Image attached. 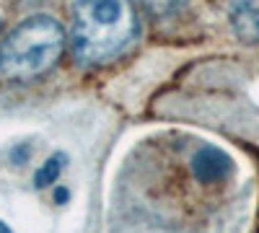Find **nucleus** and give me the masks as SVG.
Here are the masks:
<instances>
[{
  "mask_svg": "<svg viewBox=\"0 0 259 233\" xmlns=\"http://www.w3.org/2000/svg\"><path fill=\"white\" fill-rule=\"evenodd\" d=\"M231 26L241 41H259V0H231Z\"/></svg>",
  "mask_w": 259,
  "mask_h": 233,
  "instance_id": "nucleus-4",
  "label": "nucleus"
},
{
  "mask_svg": "<svg viewBox=\"0 0 259 233\" xmlns=\"http://www.w3.org/2000/svg\"><path fill=\"white\" fill-rule=\"evenodd\" d=\"M55 200H57V202H65V200H68V189H62V187H60L57 192H55Z\"/></svg>",
  "mask_w": 259,
  "mask_h": 233,
  "instance_id": "nucleus-7",
  "label": "nucleus"
},
{
  "mask_svg": "<svg viewBox=\"0 0 259 233\" xmlns=\"http://www.w3.org/2000/svg\"><path fill=\"white\" fill-rule=\"evenodd\" d=\"M65 47V31L52 16H31L0 44V73L13 80H31L55 68Z\"/></svg>",
  "mask_w": 259,
  "mask_h": 233,
  "instance_id": "nucleus-2",
  "label": "nucleus"
},
{
  "mask_svg": "<svg viewBox=\"0 0 259 233\" xmlns=\"http://www.w3.org/2000/svg\"><path fill=\"white\" fill-rule=\"evenodd\" d=\"M140 3L145 6V11L156 13V16H166V13H174L184 0H140Z\"/></svg>",
  "mask_w": 259,
  "mask_h": 233,
  "instance_id": "nucleus-6",
  "label": "nucleus"
},
{
  "mask_svg": "<svg viewBox=\"0 0 259 233\" xmlns=\"http://www.w3.org/2000/svg\"><path fill=\"white\" fill-rule=\"evenodd\" d=\"M189 166H192V176L200 184H221L236 168L233 158L218 145H202L200 151L192 156Z\"/></svg>",
  "mask_w": 259,
  "mask_h": 233,
  "instance_id": "nucleus-3",
  "label": "nucleus"
},
{
  "mask_svg": "<svg viewBox=\"0 0 259 233\" xmlns=\"http://www.w3.org/2000/svg\"><path fill=\"white\" fill-rule=\"evenodd\" d=\"M65 163H68V156H65V153H55V156H50L45 163L39 166V171L34 174V187L45 189V187L55 184V181L60 179V174H62Z\"/></svg>",
  "mask_w": 259,
  "mask_h": 233,
  "instance_id": "nucleus-5",
  "label": "nucleus"
},
{
  "mask_svg": "<svg viewBox=\"0 0 259 233\" xmlns=\"http://www.w3.org/2000/svg\"><path fill=\"white\" fill-rule=\"evenodd\" d=\"M138 36V16L130 0H78L73 11V55L96 65L117 57Z\"/></svg>",
  "mask_w": 259,
  "mask_h": 233,
  "instance_id": "nucleus-1",
  "label": "nucleus"
},
{
  "mask_svg": "<svg viewBox=\"0 0 259 233\" xmlns=\"http://www.w3.org/2000/svg\"><path fill=\"white\" fill-rule=\"evenodd\" d=\"M0 233H13V228H11L8 223H3V220H0Z\"/></svg>",
  "mask_w": 259,
  "mask_h": 233,
  "instance_id": "nucleus-8",
  "label": "nucleus"
}]
</instances>
